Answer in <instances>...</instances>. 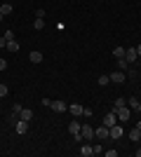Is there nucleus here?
<instances>
[{"label":"nucleus","instance_id":"obj_1","mask_svg":"<svg viewBox=\"0 0 141 157\" xmlns=\"http://www.w3.org/2000/svg\"><path fill=\"white\" fill-rule=\"evenodd\" d=\"M113 110H115V115H118V122H122V124L132 117V108H129V105H120V108H113Z\"/></svg>","mask_w":141,"mask_h":157},{"label":"nucleus","instance_id":"obj_2","mask_svg":"<svg viewBox=\"0 0 141 157\" xmlns=\"http://www.w3.org/2000/svg\"><path fill=\"white\" fill-rule=\"evenodd\" d=\"M122 134H125V127H122V122H115V124L108 129V138H113V141H120Z\"/></svg>","mask_w":141,"mask_h":157},{"label":"nucleus","instance_id":"obj_3","mask_svg":"<svg viewBox=\"0 0 141 157\" xmlns=\"http://www.w3.org/2000/svg\"><path fill=\"white\" fill-rule=\"evenodd\" d=\"M80 134H82V138H85L87 143H92L94 138H96V134H94V129L89 124H80Z\"/></svg>","mask_w":141,"mask_h":157},{"label":"nucleus","instance_id":"obj_4","mask_svg":"<svg viewBox=\"0 0 141 157\" xmlns=\"http://www.w3.org/2000/svg\"><path fill=\"white\" fill-rule=\"evenodd\" d=\"M28 124H31V122H26V120H17V122H14V131H17L19 136H24V134H28Z\"/></svg>","mask_w":141,"mask_h":157},{"label":"nucleus","instance_id":"obj_5","mask_svg":"<svg viewBox=\"0 0 141 157\" xmlns=\"http://www.w3.org/2000/svg\"><path fill=\"white\" fill-rule=\"evenodd\" d=\"M127 80V73L125 71H115V73H111V82H115V85H122Z\"/></svg>","mask_w":141,"mask_h":157},{"label":"nucleus","instance_id":"obj_6","mask_svg":"<svg viewBox=\"0 0 141 157\" xmlns=\"http://www.w3.org/2000/svg\"><path fill=\"white\" fill-rule=\"evenodd\" d=\"M115 122H118V115H115V110H111V113H106V117H104V124L108 127V129H111V127L115 124Z\"/></svg>","mask_w":141,"mask_h":157},{"label":"nucleus","instance_id":"obj_7","mask_svg":"<svg viewBox=\"0 0 141 157\" xmlns=\"http://www.w3.org/2000/svg\"><path fill=\"white\" fill-rule=\"evenodd\" d=\"M125 59H127L129 63H134V61L139 59V54H136V47H129V49H125Z\"/></svg>","mask_w":141,"mask_h":157},{"label":"nucleus","instance_id":"obj_8","mask_svg":"<svg viewBox=\"0 0 141 157\" xmlns=\"http://www.w3.org/2000/svg\"><path fill=\"white\" fill-rule=\"evenodd\" d=\"M68 110H71V115H73V117H80L82 113H85V105H80V103H71V108H68Z\"/></svg>","mask_w":141,"mask_h":157},{"label":"nucleus","instance_id":"obj_9","mask_svg":"<svg viewBox=\"0 0 141 157\" xmlns=\"http://www.w3.org/2000/svg\"><path fill=\"white\" fill-rule=\"evenodd\" d=\"M52 110L66 113V110H68V103H66V101H52Z\"/></svg>","mask_w":141,"mask_h":157},{"label":"nucleus","instance_id":"obj_10","mask_svg":"<svg viewBox=\"0 0 141 157\" xmlns=\"http://www.w3.org/2000/svg\"><path fill=\"white\" fill-rule=\"evenodd\" d=\"M94 134H96V138H99V141H106V138H108V127L101 124L99 129H94Z\"/></svg>","mask_w":141,"mask_h":157},{"label":"nucleus","instance_id":"obj_11","mask_svg":"<svg viewBox=\"0 0 141 157\" xmlns=\"http://www.w3.org/2000/svg\"><path fill=\"white\" fill-rule=\"evenodd\" d=\"M80 155H82V157H92V155H94L92 143H85V145H82V148H80Z\"/></svg>","mask_w":141,"mask_h":157},{"label":"nucleus","instance_id":"obj_12","mask_svg":"<svg viewBox=\"0 0 141 157\" xmlns=\"http://www.w3.org/2000/svg\"><path fill=\"white\" fill-rule=\"evenodd\" d=\"M12 12H14V7L10 5V2H2V5H0V14H2V17H10Z\"/></svg>","mask_w":141,"mask_h":157},{"label":"nucleus","instance_id":"obj_13","mask_svg":"<svg viewBox=\"0 0 141 157\" xmlns=\"http://www.w3.org/2000/svg\"><path fill=\"white\" fill-rule=\"evenodd\" d=\"M19 120H26V122H31V120H33V110H28V108H21Z\"/></svg>","mask_w":141,"mask_h":157},{"label":"nucleus","instance_id":"obj_14","mask_svg":"<svg viewBox=\"0 0 141 157\" xmlns=\"http://www.w3.org/2000/svg\"><path fill=\"white\" fill-rule=\"evenodd\" d=\"M129 141H132V143H139V141H141V131L136 129V127L129 131Z\"/></svg>","mask_w":141,"mask_h":157},{"label":"nucleus","instance_id":"obj_15","mask_svg":"<svg viewBox=\"0 0 141 157\" xmlns=\"http://www.w3.org/2000/svg\"><path fill=\"white\" fill-rule=\"evenodd\" d=\"M68 131H71V136H73V134H80V122H71V124H68Z\"/></svg>","mask_w":141,"mask_h":157},{"label":"nucleus","instance_id":"obj_16","mask_svg":"<svg viewBox=\"0 0 141 157\" xmlns=\"http://www.w3.org/2000/svg\"><path fill=\"white\" fill-rule=\"evenodd\" d=\"M7 49H10V52H19V42H17V40H7Z\"/></svg>","mask_w":141,"mask_h":157},{"label":"nucleus","instance_id":"obj_17","mask_svg":"<svg viewBox=\"0 0 141 157\" xmlns=\"http://www.w3.org/2000/svg\"><path fill=\"white\" fill-rule=\"evenodd\" d=\"M113 56H115V61H118V59H125V47H115V49H113Z\"/></svg>","mask_w":141,"mask_h":157},{"label":"nucleus","instance_id":"obj_18","mask_svg":"<svg viewBox=\"0 0 141 157\" xmlns=\"http://www.w3.org/2000/svg\"><path fill=\"white\" fill-rule=\"evenodd\" d=\"M127 105L132 108V110H136V108H139V98H136V96H129L127 98Z\"/></svg>","mask_w":141,"mask_h":157},{"label":"nucleus","instance_id":"obj_19","mask_svg":"<svg viewBox=\"0 0 141 157\" xmlns=\"http://www.w3.org/2000/svg\"><path fill=\"white\" fill-rule=\"evenodd\" d=\"M42 61V52H31V63H40Z\"/></svg>","mask_w":141,"mask_h":157},{"label":"nucleus","instance_id":"obj_20","mask_svg":"<svg viewBox=\"0 0 141 157\" xmlns=\"http://www.w3.org/2000/svg\"><path fill=\"white\" fill-rule=\"evenodd\" d=\"M33 28H35V31H42V28H45V19H38V17H35V21H33Z\"/></svg>","mask_w":141,"mask_h":157},{"label":"nucleus","instance_id":"obj_21","mask_svg":"<svg viewBox=\"0 0 141 157\" xmlns=\"http://www.w3.org/2000/svg\"><path fill=\"white\" fill-rule=\"evenodd\" d=\"M127 66H129L127 59H118V71H125V73H127Z\"/></svg>","mask_w":141,"mask_h":157},{"label":"nucleus","instance_id":"obj_22","mask_svg":"<svg viewBox=\"0 0 141 157\" xmlns=\"http://www.w3.org/2000/svg\"><path fill=\"white\" fill-rule=\"evenodd\" d=\"M96 82H99L101 87H106L108 82H111V75H99V80H96Z\"/></svg>","mask_w":141,"mask_h":157},{"label":"nucleus","instance_id":"obj_23","mask_svg":"<svg viewBox=\"0 0 141 157\" xmlns=\"http://www.w3.org/2000/svg\"><path fill=\"white\" fill-rule=\"evenodd\" d=\"M120 105H127V98H115V103H113V108H120Z\"/></svg>","mask_w":141,"mask_h":157},{"label":"nucleus","instance_id":"obj_24","mask_svg":"<svg viewBox=\"0 0 141 157\" xmlns=\"http://www.w3.org/2000/svg\"><path fill=\"white\" fill-rule=\"evenodd\" d=\"M35 17H38V19H45V10H42V7H38V10H35Z\"/></svg>","mask_w":141,"mask_h":157},{"label":"nucleus","instance_id":"obj_25","mask_svg":"<svg viewBox=\"0 0 141 157\" xmlns=\"http://www.w3.org/2000/svg\"><path fill=\"white\" fill-rule=\"evenodd\" d=\"M7 92H10V89H7V85H0V98L7 96Z\"/></svg>","mask_w":141,"mask_h":157},{"label":"nucleus","instance_id":"obj_26","mask_svg":"<svg viewBox=\"0 0 141 157\" xmlns=\"http://www.w3.org/2000/svg\"><path fill=\"white\" fill-rule=\"evenodd\" d=\"M104 155H106V157H115V155H118V150H104Z\"/></svg>","mask_w":141,"mask_h":157},{"label":"nucleus","instance_id":"obj_27","mask_svg":"<svg viewBox=\"0 0 141 157\" xmlns=\"http://www.w3.org/2000/svg\"><path fill=\"white\" fill-rule=\"evenodd\" d=\"M94 148V155H101V152H104V148H101V145H92Z\"/></svg>","mask_w":141,"mask_h":157},{"label":"nucleus","instance_id":"obj_28","mask_svg":"<svg viewBox=\"0 0 141 157\" xmlns=\"http://www.w3.org/2000/svg\"><path fill=\"white\" fill-rule=\"evenodd\" d=\"M5 68H7V61L2 59V56H0V71H5Z\"/></svg>","mask_w":141,"mask_h":157},{"label":"nucleus","instance_id":"obj_29","mask_svg":"<svg viewBox=\"0 0 141 157\" xmlns=\"http://www.w3.org/2000/svg\"><path fill=\"white\" fill-rule=\"evenodd\" d=\"M7 45V38H5V35H2V38H0V49H2V47H5Z\"/></svg>","mask_w":141,"mask_h":157},{"label":"nucleus","instance_id":"obj_30","mask_svg":"<svg viewBox=\"0 0 141 157\" xmlns=\"http://www.w3.org/2000/svg\"><path fill=\"white\" fill-rule=\"evenodd\" d=\"M136 54H139V56H141V45H136Z\"/></svg>","mask_w":141,"mask_h":157},{"label":"nucleus","instance_id":"obj_31","mask_svg":"<svg viewBox=\"0 0 141 157\" xmlns=\"http://www.w3.org/2000/svg\"><path fill=\"white\" fill-rule=\"evenodd\" d=\"M134 127H136V129H139V131H141V120H139V122H136V124H134Z\"/></svg>","mask_w":141,"mask_h":157},{"label":"nucleus","instance_id":"obj_32","mask_svg":"<svg viewBox=\"0 0 141 157\" xmlns=\"http://www.w3.org/2000/svg\"><path fill=\"white\" fill-rule=\"evenodd\" d=\"M136 157H141V148H139V150H136Z\"/></svg>","mask_w":141,"mask_h":157},{"label":"nucleus","instance_id":"obj_33","mask_svg":"<svg viewBox=\"0 0 141 157\" xmlns=\"http://www.w3.org/2000/svg\"><path fill=\"white\" fill-rule=\"evenodd\" d=\"M136 113H141V101H139V108H136Z\"/></svg>","mask_w":141,"mask_h":157},{"label":"nucleus","instance_id":"obj_34","mask_svg":"<svg viewBox=\"0 0 141 157\" xmlns=\"http://www.w3.org/2000/svg\"><path fill=\"white\" fill-rule=\"evenodd\" d=\"M2 19H5V17H2V14H0V21H2Z\"/></svg>","mask_w":141,"mask_h":157}]
</instances>
